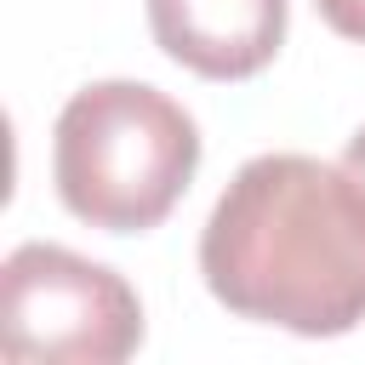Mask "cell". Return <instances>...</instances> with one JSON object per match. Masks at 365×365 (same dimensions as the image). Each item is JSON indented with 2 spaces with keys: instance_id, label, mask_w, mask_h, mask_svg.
I'll use <instances>...</instances> for the list:
<instances>
[{
  "instance_id": "obj_1",
  "label": "cell",
  "mask_w": 365,
  "mask_h": 365,
  "mask_svg": "<svg viewBox=\"0 0 365 365\" xmlns=\"http://www.w3.org/2000/svg\"><path fill=\"white\" fill-rule=\"evenodd\" d=\"M205 291L291 336H342L365 319V177L342 160L257 154L217 194L200 234Z\"/></svg>"
},
{
  "instance_id": "obj_2",
  "label": "cell",
  "mask_w": 365,
  "mask_h": 365,
  "mask_svg": "<svg viewBox=\"0 0 365 365\" xmlns=\"http://www.w3.org/2000/svg\"><path fill=\"white\" fill-rule=\"evenodd\" d=\"M200 171V125L143 80L80 86L51 125V182L68 217L103 234L160 228Z\"/></svg>"
},
{
  "instance_id": "obj_6",
  "label": "cell",
  "mask_w": 365,
  "mask_h": 365,
  "mask_svg": "<svg viewBox=\"0 0 365 365\" xmlns=\"http://www.w3.org/2000/svg\"><path fill=\"white\" fill-rule=\"evenodd\" d=\"M342 160H348V165H354V171L365 177V125H359V131L348 137V154H342Z\"/></svg>"
},
{
  "instance_id": "obj_5",
  "label": "cell",
  "mask_w": 365,
  "mask_h": 365,
  "mask_svg": "<svg viewBox=\"0 0 365 365\" xmlns=\"http://www.w3.org/2000/svg\"><path fill=\"white\" fill-rule=\"evenodd\" d=\"M319 6V17L342 34V40H359L365 46V0H314Z\"/></svg>"
},
{
  "instance_id": "obj_4",
  "label": "cell",
  "mask_w": 365,
  "mask_h": 365,
  "mask_svg": "<svg viewBox=\"0 0 365 365\" xmlns=\"http://www.w3.org/2000/svg\"><path fill=\"white\" fill-rule=\"evenodd\" d=\"M154 46L200 80H251L285 46V0H148Z\"/></svg>"
},
{
  "instance_id": "obj_3",
  "label": "cell",
  "mask_w": 365,
  "mask_h": 365,
  "mask_svg": "<svg viewBox=\"0 0 365 365\" xmlns=\"http://www.w3.org/2000/svg\"><path fill=\"white\" fill-rule=\"evenodd\" d=\"M143 348L137 291L68 251L29 240L0 268V354L40 365H120Z\"/></svg>"
}]
</instances>
